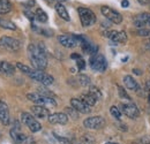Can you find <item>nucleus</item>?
<instances>
[{
    "label": "nucleus",
    "mask_w": 150,
    "mask_h": 144,
    "mask_svg": "<svg viewBox=\"0 0 150 144\" xmlns=\"http://www.w3.org/2000/svg\"><path fill=\"white\" fill-rule=\"evenodd\" d=\"M28 54L29 59L37 71H44L47 66V59H46V52L44 50V46L39 44L38 46L30 44L28 46Z\"/></svg>",
    "instance_id": "1"
},
{
    "label": "nucleus",
    "mask_w": 150,
    "mask_h": 144,
    "mask_svg": "<svg viewBox=\"0 0 150 144\" xmlns=\"http://www.w3.org/2000/svg\"><path fill=\"white\" fill-rule=\"evenodd\" d=\"M27 98L35 103L36 105H42V106H45V105H49V106H52V107H56L57 103L54 100V98L52 97H46V96H43L40 93H28L27 95Z\"/></svg>",
    "instance_id": "2"
},
{
    "label": "nucleus",
    "mask_w": 150,
    "mask_h": 144,
    "mask_svg": "<svg viewBox=\"0 0 150 144\" xmlns=\"http://www.w3.org/2000/svg\"><path fill=\"white\" fill-rule=\"evenodd\" d=\"M77 12H79V16H80L81 23L83 27H90V25L96 23V15L91 9L80 7L77 9Z\"/></svg>",
    "instance_id": "3"
},
{
    "label": "nucleus",
    "mask_w": 150,
    "mask_h": 144,
    "mask_svg": "<svg viewBox=\"0 0 150 144\" xmlns=\"http://www.w3.org/2000/svg\"><path fill=\"white\" fill-rule=\"evenodd\" d=\"M89 65H90V67L94 71L100 73L105 72L106 71V67H108V62H106L105 56L98 53L91 55V58L89 60Z\"/></svg>",
    "instance_id": "4"
},
{
    "label": "nucleus",
    "mask_w": 150,
    "mask_h": 144,
    "mask_svg": "<svg viewBox=\"0 0 150 144\" xmlns=\"http://www.w3.org/2000/svg\"><path fill=\"white\" fill-rule=\"evenodd\" d=\"M100 12L102 14L108 18L109 21H111L114 24H120L122 21V16L119 12H117L115 9H113L109 6H102L100 7Z\"/></svg>",
    "instance_id": "5"
},
{
    "label": "nucleus",
    "mask_w": 150,
    "mask_h": 144,
    "mask_svg": "<svg viewBox=\"0 0 150 144\" xmlns=\"http://www.w3.org/2000/svg\"><path fill=\"white\" fill-rule=\"evenodd\" d=\"M21 120H22V122H23L25 126H28V128H29L33 133L39 131V130L42 129L40 124L38 122L37 120H36L31 114H29V113H27V112H23V113L21 114Z\"/></svg>",
    "instance_id": "6"
},
{
    "label": "nucleus",
    "mask_w": 150,
    "mask_h": 144,
    "mask_svg": "<svg viewBox=\"0 0 150 144\" xmlns=\"http://www.w3.org/2000/svg\"><path fill=\"white\" fill-rule=\"evenodd\" d=\"M0 46L6 49V50H9V51H19L20 47H21V43L20 40L15 39V38H12V37L8 36H4L0 38Z\"/></svg>",
    "instance_id": "7"
},
{
    "label": "nucleus",
    "mask_w": 150,
    "mask_h": 144,
    "mask_svg": "<svg viewBox=\"0 0 150 144\" xmlns=\"http://www.w3.org/2000/svg\"><path fill=\"white\" fill-rule=\"evenodd\" d=\"M33 80H35V81H37V82H40L42 84H44V85H51L53 82H54V78L51 76V75H49V74H46V73H44L43 71H33V73L29 75Z\"/></svg>",
    "instance_id": "8"
},
{
    "label": "nucleus",
    "mask_w": 150,
    "mask_h": 144,
    "mask_svg": "<svg viewBox=\"0 0 150 144\" xmlns=\"http://www.w3.org/2000/svg\"><path fill=\"white\" fill-rule=\"evenodd\" d=\"M58 40L64 47L67 49H73L77 46V44H80L76 35H60L58 37Z\"/></svg>",
    "instance_id": "9"
},
{
    "label": "nucleus",
    "mask_w": 150,
    "mask_h": 144,
    "mask_svg": "<svg viewBox=\"0 0 150 144\" xmlns=\"http://www.w3.org/2000/svg\"><path fill=\"white\" fill-rule=\"evenodd\" d=\"M83 125L88 129H100L105 126V120L102 116H90L83 121Z\"/></svg>",
    "instance_id": "10"
},
{
    "label": "nucleus",
    "mask_w": 150,
    "mask_h": 144,
    "mask_svg": "<svg viewBox=\"0 0 150 144\" xmlns=\"http://www.w3.org/2000/svg\"><path fill=\"white\" fill-rule=\"evenodd\" d=\"M120 109L124 112V114H126V116H128L131 119H136L140 115V112H139L137 107L132 103H129V104H121Z\"/></svg>",
    "instance_id": "11"
},
{
    "label": "nucleus",
    "mask_w": 150,
    "mask_h": 144,
    "mask_svg": "<svg viewBox=\"0 0 150 144\" xmlns=\"http://www.w3.org/2000/svg\"><path fill=\"white\" fill-rule=\"evenodd\" d=\"M105 36L109 37L114 43L124 44V43L127 42V35H126L125 31H115V30H112V31L105 32Z\"/></svg>",
    "instance_id": "12"
},
{
    "label": "nucleus",
    "mask_w": 150,
    "mask_h": 144,
    "mask_svg": "<svg viewBox=\"0 0 150 144\" xmlns=\"http://www.w3.org/2000/svg\"><path fill=\"white\" fill-rule=\"evenodd\" d=\"M71 105H72V107L74 108V109H76L80 113L87 114V113H90V111H91L89 105H87L84 102H82L79 98H72L71 99Z\"/></svg>",
    "instance_id": "13"
},
{
    "label": "nucleus",
    "mask_w": 150,
    "mask_h": 144,
    "mask_svg": "<svg viewBox=\"0 0 150 144\" xmlns=\"http://www.w3.org/2000/svg\"><path fill=\"white\" fill-rule=\"evenodd\" d=\"M49 122L52 125H66L68 122V116L65 113H53L49 116Z\"/></svg>",
    "instance_id": "14"
},
{
    "label": "nucleus",
    "mask_w": 150,
    "mask_h": 144,
    "mask_svg": "<svg viewBox=\"0 0 150 144\" xmlns=\"http://www.w3.org/2000/svg\"><path fill=\"white\" fill-rule=\"evenodd\" d=\"M0 121L5 126H8L9 125V121H11L8 107H7L6 103H4L2 100H0Z\"/></svg>",
    "instance_id": "15"
},
{
    "label": "nucleus",
    "mask_w": 150,
    "mask_h": 144,
    "mask_svg": "<svg viewBox=\"0 0 150 144\" xmlns=\"http://www.w3.org/2000/svg\"><path fill=\"white\" fill-rule=\"evenodd\" d=\"M31 113L39 119H45L46 116H50V111L49 108L44 107L42 105H34L31 106Z\"/></svg>",
    "instance_id": "16"
},
{
    "label": "nucleus",
    "mask_w": 150,
    "mask_h": 144,
    "mask_svg": "<svg viewBox=\"0 0 150 144\" xmlns=\"http://www.w3.org/2000/svg\"><path fill=\"white\" fill-rule=\"evenodd\" d=\"M11 137L13 138V141L16 144L24 143L27 140V135L21 133V128H16V127H13L11 129Z\"/></svg>",
    "instance_id": "17"
},
{
    "label": "nucleus",
    "mask_w": 150,
    "mask_h": 144,
    "mask_svg": "<svg viewBox=\"0 0 150 144\" xmlns=\"http://www.w3.org/2000/svg\"><path fill=\"white\" fill-rule=\"evenodd\" d=\"M150 18L149 13H141V14H137L135 18H134V25L137 27V28H143L146 24H148Z\"/></svg>",
    "instance_id": "18"
},
{
    "label": "nucleus",
    "mask_w": 150,
    "mask_h": 144,
    "mask_svg": "<svg viewBox=\"0 0 150 144\" xmlns=\"http://www.w3.org/2000/svg\"><path fill=\"white\" fill-rule=\"evenodd\" d=\"M54 8H56V12L58 13V15L62 18V20H65V21H69L71 20L69 14H68L66 7L61 2H57L56 5H54Z\"/></svg>",
    "instance_id": "19"
},
{
    "label": "nucleus",
    "mask_w": 150,
    "mask_h": 144,
    "mask_svg": "<svg viewBox=\"0 0 150 144\" xmlns=\"http://www.w3.org/2000/svg\"><path fill=\"white\" fill-rule=\"evenodd\" d=\"M124 83H125L126 88L129 90H139V84H137L136 80L131 75H126L124 77Z\"/></svg>",
    "instance_id": "20"
},
{
    "label": "nucleus",
    "mask_w": 150,
    "mask_h": 144,
    "mask_svg": "<svg viewBox=\"0 0 150 144\" xmlns=\"http://www.w3.org/2000/svg\"><path fill=\"white\" fill-rule=\"evenodd\" d=\"M0 73H2L5 75H13L15 73V67L12 64L7 62V61H1Z\"/></svg>",
    "instance_id": "21"
},
{
    "label": "nucleus",
    "mask_w": 150,
    "mask_h": 144,
    "mask_svg": "<svg viewBox=\"0 0 150 144\" xmlns=\"http://www.w3.org/2000/svg\"><path fill=\"white\" fill-rule=\"evenodd\" d=\"M82 102H84L87 105H89V106H94L95 104H96V98H95L94 96L91 95V93H83V95H81V98H80Z\"/></svg>",
    "instance_id": "22"
},
{
    "label": "nucleus",
    "mask_w": 150,
    "mask_h": 144,
    "mask_svg": "<svg viewBox=\"0 0 150 144\" xmlns=\"http://www.w3.org/2000/svg\"><path fill=\"white\" fill-rule=\"evenodd\" d=\"M35 16H36V20H37L38 22H40V23H45L47 21V14L42 8H37L36 9Z\"/></svg>",
    "instance_id": "23"
},
{
    "label": "nucleus",
    "mask_w": 150,
    "mask_h": 144,
    "mask_svg": "<svg viewBox=\"0 0 150 144\" xmlns=\"http://www.w3.org/2000/svg\"><path fill=\"white\" fill-rule=\"evenodd\" d=\"M0 27L8 29V30H15L16 29V25L13 22H11L8 20H4V18H0Z\"/></svg>",
    "instance_id": "24"
},
{
    "label": "nucleus",
    "mask_w": 150,
    "mask_h": 144,
    "mask_svg": "<svg viewBox=\"0 0 150 144\" xmlns=\"http://www.w3.org/2000/svg\"><path fill=\"white\" fill-rule=\"evenodd\" d=\"M79 82H80L81 85L87 87V85L90 84V77L84 75V74H81V75H79Z\"/></svg>",
    "instance_id": "25"
},
{
    "label": "nucleus",
    "mask_w": 150,
    "mask_h": 144,
    "mask_svg": "<svg viewBox=\"0 0 150 144\" xmlns=\"http://www.w3.org/2000/svg\"><path fill=\"white\" fill-rule=\"evenodd\" d=\"M16 67L19 68L20 71L22 73H24V74H27V75H30L34 69H31L30 67H28V66H25V65H23V64H21V62H18L16 64Z\"/></svg>",
    "instance_id": "26"
},
{
    "label": "nucleus",
    "mask_w": 150,
    "mask_h": 144,
    "mask_svg": "<svg viewBox=\"0 0 150 144\" xmlns=\"http://www.w3.org/2000/svg\"><path fill=\"white\" fill-rule=\"evenodd\" d=\"M110 113L112 114L113 118H115L117 120H119V119L121 118V112H120V109L117 107V106H111V108H110Z\"/></svg>",
    "instance_id": "27"
},
{
    "label": "nucleus",
    "mask_w": 150,
    "mask_h": 144,
    "mask_svg": "<svg viewBox=\"0 0 150 144\" xmlns=\"http://www.w3.org/2000/svg\"><path fill=\"white\" fill-rule=\"evenodd\" d=\"M118 91H119V96H120V98H122V99H127V100H131L129 96L127 95L126 90H125V89H124L122 87L118 85Z\"/></svg>",
    "instance_id": "28"
},
{
    "label": "nucleus",
    "mask_w": 150,
    "mask_h": 144,
    "mask_svg": "<svg viewBox=\"0 0 150 144\" xmlns=\"http://www.w3.org/2000/svg\"><path fill=\"white\" fill-rule=\"evenodd\" d=\"M89 93H91V95L94 96L96 99H99V98L102 97V93H100V91L98 90L97 88H95V87H91V88H90V90H89Z\"/></svg>",
    "instance_id": "29"
},
{
    "label": "nucleus",
    "mask_w": 150,
    "mask_h": 144,
    "mask_svg": "<svg viewBox=\"0 0 150 144\" xmlns=\"http://www.w3.org/2000/svg\"><path fill=\"white\" fill-rule=\"evenodd\" d=\"M137 35L142 37H148L150 35V30L149 29H144V28H140L137 30Z\"/></svg>",
    "instance_id": "30"
},
{
    "label": "nucleus",
    "mask_w": 150,
    "mask_h": 144,
    "mask_svg": "<svg viewBox=\"0 0 150 144\" xmlns=\"http://www.w3.org/2000/svg\"><path fill=\"white\" fill-rule=\"evenodd\" d=\"M76 66H77V68H79L80 71H83V69L86 68V61H84L82 58H80L79 60H76Z\"/></svg>",
    "instance_id": "31"
},
{
    "label": "nucleus",
    "mask_w": 150,
    "mask_h": 144,
    "mask_svg": "<svg viewBox=\"0 0 150 144\" xmlns=\"http://www.w3.org/2000/svg\"><path fill=\"white\" fill-rule=\"evenodd\" d=\"M24 14H25V16L29 18V20H31V21H34L36 16H35V14L33 13V12H30V11H24Z\"/></svg>",
    "instance_id": "32"
},
{
    "label": "nucleus",
    "mask_w": 150,
    "mask_h": 144,
    "mask_svg": "<svg viewBox=\"0 0 150 144\" xmlns=\"http://www.w3.org/2000/svg\"><path fill=\"white\" fill-rule=\"evenodd\" d=\"M74 108L73 107H67L66 108V112H67V113H69V114H72V115H73V118H75V119H76V113H74Z\"/></svg>",
    "instance_id": "33"
},
{
    "label": "nucleus",
    "mask_w": 150,
    "mask_h": 144,
    "mask_svg": "<svg viewBox=\"0 0 150 144\" xmlns=\"http://www.w3.org/2000/svg\"><path fill=\"white\" fill-rule=\"evenodd\" d=\"M34 143H35L34 138H33V137H30V136H27V140H25L24 144H34Z\"/></svg>",
    "instance_id": "34"
},
{
    "label": "nucleus",
    "mask_w": 150,
    "mask_h": 144,
    "mask_svg": "<svg viewBox=\"0 0 150 144\" xmlns=\"http://www.w3.org/2000/svg\"><path fill=\"white\" fill-rule=\"evenodd\" d=\"M121 6H122L124 8H127V7L129 6V2H128V0H122V1H121Z\"/></svg>",
    "instance_id": "35"
},
{
    "label": "nucleus",
    "mask_w": 150,
    "mask_h": 144,
    "mask_svg": "<svg viewBox=\"0 0 150 144\" xmlns=\"http://www.w3.org/2000/svg\"><path fill=\"white\" fill-rule=\"evenodd\" d=\"M137 1H139L141 5H143V6H144V5H148L150 2V0H137Z\"/></svg>",
    "instance_id": "36"
},
{
    "label": "nucleus",
    "mask_w": 150,
    "mask_h": 144,
    "mask_svg": "<svg viewBox=\"0 0 150 144\" xmlns=\"http://www.w3.org/2000/svg\"><path fill=\"white\" fill-rule=\"evenodd\" d=\"M71 58H72V59H76V60H79V59L81 58V55H80V54L74 53V54H72V55H71Z\"/></svg>",
    "instance_id": "37"
},
{
    "label": "nucleus",
    "mask_w": 150,
    "mask_h": 144,
    "mask_svg": "<svg viewBox=\"0 0 150 144\" xmlns=\"http://www.w3.org/2000/svg\"><path fill=\"white\" fill-rule=\"evenodd\" d=\"M146 88H147V90L150 92V81H147V82H146Z\"/></svg>",
    "instance_id": "38"
},
{
    "label": "nucleus",
    "mask_w": 150,
    "mask_h": 144,
    "mask_svg": "<svg viewBox=\"0 0 150 144\" xmlns=\"http://www.w3.org/2000/svg\"><path fill=\"white\" fill-rule=\"evenodd\" d=\"M133 73H134V74H137V75H141V72H140L139 69H133Z\"/></svg>",
    "instance_id": "39"
},
{
    "label": "nucleus",
    "mask_w": 150,
    "mask_h": 144,
    "mask_svg": "<svg viewBox=\"0 0 150 144\" xmlns=\"http://www.w3.org/2000/svg\"><path fill=\"white\" fill-rule=\"evenodd\" d=\"M45 1H46L47 4H50V5H51V4H53V2H56L57 0H45Z\"/></svg>",
    "instance_id": "40"
},
{
    "label": "nucleus",
    "mask_w": 150,
    "mask_h": 144,
    "mask_svg": "<svg viewBox=\"0 0 150 144\" xmlns=\"http://www.w3.org/2000/svg\"><path fill=\"white\" fill-rule=\"evenodd\" d=\"M58 2H64V1H67V0H57Z\"/></svg>",
    "instance_id": "41"
},
{
    "label": "nucleus",
    "mask_w": 150,
    "mask_h": 144,
    "mask_svg": "<svg viewBox=\"0 0 150 144\" xmlns=\"http://www.w3.org/2000/svg\"><path fill=\"white\" fill-rule=\"evenodd\" d=\"M105 144H117V143H112V142H108V143H105Z\"/></svg>",
    "instance_id": "42"
},
{
    "label": "nucleus",
    "mask_w": 150,
    "mask_h": 144,
    "mask_svg": "<svg viewBox=\"0 0 150 144\" xmlns=\"http://www.w3.org/2000/svg\"><path fill=\"white\" fill-rule=\"evenodd\" d=\"M147 47H148V50H150V43L148 44V46H147Z\"/></svg>",
    "instance_id": "43"
},
{
    "label": "nucleus",
    "mask_w": 150,
    "mask_h": 144,
    "mask_svg": "<svg viewBox=\"0 0 150 144\" xmlns=\"http://www.w3.org/2000/svg\"><path fill=\"white\" fill-rule=\"evenodd\" d=\"M148 24H149V25H150V18H149V22H148Z\"/></svg>",
    "instance_id": "44"
},
{
    "label": "nucleus",
    "mask_w": 150,
    "mask_h": 144,
    "mask_svg": "<svg viewBox=\"0 0 150 144\" xmlns=\"http://www.w3.org/2000/svg\"><path fill=\"white\" fill-rule=\"evenodd\" d=\"M149 102H150V93H149Z\"/></svg>",
    "instance_id": "45"
},
{
    "label": "nucleus",
    "mask_w": 150,
    "mask_h": 144,
    "mask_svg": "<svg viewBox=\"0 0 150 144\" xmlns=\"http://www.w3.org/2000/svg\"><path fill=\"white\" fill-rule=\"evenodd\" d=\"M0 66H1V61H0Z\"/></svg>",
    "instance_id": "46"
},
{
    "label": "nucleus",
    "mask_w": 150,
    "mask_h": 144,
    "mask_svg": "<svg viewBox=\"0 0 150 144\" xmlns=\"http://www.w3.org/2000/svg\"><path fill=\"white\" fill-rule=\"evenodd\" d=\"M148 144H150V143H148Z\"/></svg>",
    "instance_id": "47"
}]
</instances>
